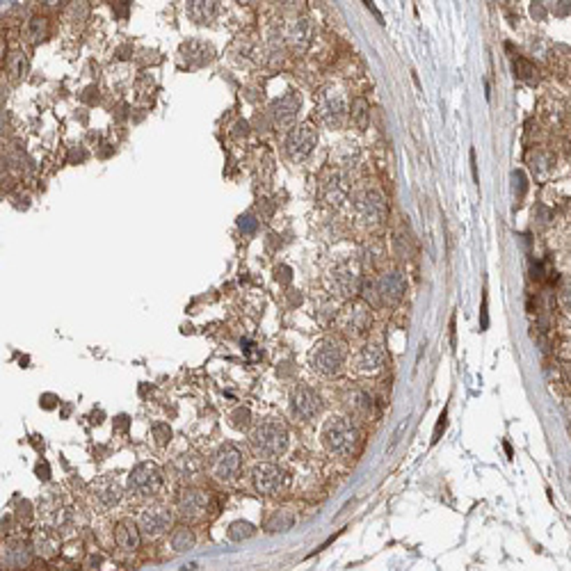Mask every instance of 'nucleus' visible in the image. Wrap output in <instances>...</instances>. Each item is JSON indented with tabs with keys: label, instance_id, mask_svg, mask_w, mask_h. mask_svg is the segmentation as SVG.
Listing matches in <instances>:
<instances>
[{
	"label": "nucleus",
	"instance_id": "dca6fc26",
	"mask_svg": "<svg viewBox=\"0 0 571 571\" xmlns=\"http://www.w3.org/2000/svg\"><path fill=\"white\" fill-rule=\"evenodd\" d=\"M320 197L324 203L339 208L343 206V201L350 197V183H348V174L341 167H332L327 174L322 176L320 181Z\"/></svg>",
	"mask_w": 571,
	"mask_h": 571
},
{
	"label": "nucleus",
	"instance_id": "72a5a7b5",
	"mask_svg": "<svg viewBox=\"0 0 571 571\" xmlns=\"http://www.w3.org/2000/svg\"><path fill=\"white\" fill-rule=\"evenodd\" d=\"M514 71H516V78L526 80V83H530V85L537 83V69L530 64L528 60H524V57L514 60Z\"/></svg>",
	"mask_w": 571,
	"mask_h": 571
},
{
	"label": "nucleus",
	"instance_id": "37998d69",
	"mask_svg": "<svg viewBox=\"0 0 571 571\" xmlns=\"http://www.w3.org/2000/svg\"><path fill=\"white\" fill-rule=\"evenodd\" d=\"M37 473H39V477H44V480H48V477H50V475H48V464H46V462H39V464H37Z\"/></svg>",
	"mask_w": 571,
	"mask_h": 571
},
{
	"label": "nucleus",
	"instance_id": "2eb2a0df",
	"mask_svg": "<svg viewBox=\"0 0 571 571\" xmlns=\"http://www.w3.org/2000/svg\"><path fill=\"white\" fill-rule=\"evenodd\" d=\"M279 37L293 53H304L313 42V23L307 16H295L279 28Z\"/></svg>",
	"mask_w": 571,
	"mask_h": 571
},
{
	"label": "nucleus",
	"instance_id": "9b49d317",
	"mask_svg": "<svg viewBox=\"0 0 571 571\" xmlns=\"http://www.w3.org/2000/svg\"><path fill=\"white\" fill-rule=\"evenodd\" d=\"M315 145H318V128L311 121H304V124L293 126L286 137V154L293 162H302L313 154Z\"/></svg>",
	"mask_w": 571,
	"mask_h": 571
},
{
	"label": "nucleus",
	"instance_id": "ddd939ff",
	"mask_svg": "<svg viewBox=\"0 0 571 571\" xmlns=\"http://www.w3.org/2000/svg\"><path fill=\"white\" fill-rule=\"evenodd\" d=\"M140 530L145 533L147 537L156 539L160 535H165L167 530L174 524V512H171L169 505H162V503H151L147 507H142L140 512Z\"/></svg>",
	"mask_w": 571,
	"mask_h": 571
},
{
	"label": "nucleus",
	"instance_id": "f704fd0d",
	"mask_svg": "<svg viewBox=\"0 0 571 571\" xmlns=\"http://www.w3.org/2000/svg\"><path fill=\"white\" fill-rule=\"evenodd\" d=\"M293 524H295V514H290V512H277L268 521V530H272V533H283V530L293 528Z\"/></svg>",
	"mask_w": 571,
	"mask_h": 571
},
{
	"label": "nucleus",
	"instance_id": "20e7f679",
	"mask_svg": "<svg viewBox=\"0 0 571 571\" xmlns=\"http://www.w3.org/2000/svg\"><path fill=\"white\" fill-rule=\"evenodd\" d=\"M363 293L373 307H395L407 293V277L400 270H386L375 279L363 281Z\"/></svg>",
	"mask_w": 571,
	"mask_h": 571
},
{
	"label": "nucleus",
	"instance_id": "cd10ccee",
	"mask_svg": "<svg viewBox=\"0 0 571 571\" xmlns=\"http://www.w3.org/2000/svg\"><path fill=\"white\" fill-rule=\"evenodd\" d=\"M23 33L28 37V42L30 44H39V42H44V39L48 37V18L46 16H30L28 21H26V28H23Z\"/></svg>",
	"mask_w": 571,
	"mask_h": 571
},
{
	"label": "nucleus",
	"instance_id": "a878e982",
	"mask_svg": "<svg viewBox=\"0 0 571 571\" xmlns=\"http://www.w3.org/2000/svg\"><path fill=\"white\" fill-rule=\"evenodd\" d=\"M188 16L195 23H208L210 18H215L220 9V0H188L186 3Z\"/></svg>",
	"mask_w": 571,
	"mask_h": 571
},
{
	"label": "nucleus",
	"instance_id": "f03ea898",
	"mask_svg": "<svg viewBox=\"0 0 571 571\" xmlns=\"http://www.w3.org/2000/svg\"><path fill=\"white\" fill-rule=\"evenodd\" d=\"M348 361V345L339 336H322L309 352L311 368L320 377H336Z\"/></svg>",
	"mask_w": 571,
	"mask_h": 571
},
{
	"label": "nucleus",
	"instance_id": "4468645a",
	"mask_svg": "<svg viewBox=\"0 0 571 571\" xmlns=\"http://www.w3.org/2000/svg\"><path fill=\"white\" fill-rule=\"evenodd\" d=\"M320 412H322V397L313 386L298 384L290 391V414L298 421H313Z\"/></svg>",
	"mask_w": 571,
	"mask_h": 571
},
{
	"label": "nucleus",
	"instance_id": "e433bc0d",
	"mask_svg": "<svg viewBox=\"0 0 571 571\" xmlns=\"http://www.w3.org/2000/svg\"><path fill=\"white\" fill-rule=\"evenodd\" d=\"M231 418H233V425L236 427H247L249 425V409L247 407H238L236 414H233Z\"/></svg>",
	"mask_w": 571,
	"mask_h": 571
},
{
	"label": "nucleus",
	"instance_id": "58836bf2",
	"mask_svg": "<svg viewBox=\"0 0 571 571\" xmlns=\"http://www.w3.org/2000/svg\"><path fill=\"white\" fill-rule=\"evenodd\" d=\"M446 423H448V412L443 409L441 412V416H439V423H436V427H434V434H432V443H436L441 439V432L446 430Z\"/></svg>",
	"mask_w": 571,
	"mask_h": 571
},
{
	"label": "nucleus",
	"instance_id": "c9c22d12",
	"mask_svg": "<svg viewBox=\"0 0 571 571\" xmlns=\"http://www.w3.org/2000/svg\"><path fill=\"white\" fill-rule=\"evenodd\" d=\"M366 115H368V106H366V101L359 98V101H354L352 103V112H350V117L356 126H366Z\"/></svg>",
	"mask_w": 571,
	"mask_h": 571
},
{
	"label": "nucleus",
	"instance_id": "aec40b11",
	"mask_svg": "<svg viewBox=\"0 0 571 571\" xmlns=\"http://www.w3.org/2000/svg\"><path fill=\"white\" fill-rule=\"evenodd\" d=\"M91 494L98 501L101 507H112L121 501V496H124V482H121L119 475H103L98 477V480L91 482Z\"/></svg>",
	"mask_w": 571,
	"mask_h": 571
},
{
	"label": "nucleus",
	"instance_id": "5701e85b",
	"mask_svg": "<svg viewBox=\"0 0 571 571\" xmlns=\"http://www.w3.org/2000/svg\"><path fill=\"white\" fill-rule=\"evenodd\" d=\"M30 560H33V548H30L21 539H12V542L5 544L3 550V567L7 569H21L28 567Z\"/></svg>",
	"mask_w": 571,
	"mask_h": 571
},
{
	"label": "nucleus",
	"instance_id": "412c9836",
	"mask_svg": "<svg viewBox=\"0 0 571 571\" xmlns=\"http://www.w3.org/2000/svg\"><path fill=\"white\" fill-rule=\"evenodd\" d=\"M203 460L197 453H183L171 462V471L181 482H197L203 475Z\"/></svg>",
	"mask_w": 571,
	"mask_h": 571
},
{
	"label": "nucleus",
	"instance_id": "f8f14e48",
	"mask_svg": "<svg viewBox=\"0 0 571 571\" xmlns=\"http://www.w3.org/2000/svg\"><path fill=\"white\" fill-rule=\"evenodd\" d=\"M251 482L254 489L263 496H277L288 487V473L281 466L272 462H261L251 468Z\"/></svg>",
	"mask_w": 571,
	"mask_h": 571
},
{
	"label": "nucleus",
	"instance_id": "a211bd4d",
	"mask_svg": "<svg viewBox=\"0 0 571 571\" xmlns=\"http://www.w3.org/2000/svg\"><path fill=\"white\" fill-rule=\"evenodd\" d=\"M386 361V352L380 343H366L352 356V368L359 375H377L384 368Z\"/></svg>",
	"mask_w": 571,
	"mask_h": 571
},
{
	"label": "nucleus",
	"instance_id": "f3484780",
	"mask_svg": "<svg viewBox=\"0 0 571 571\" xmlns=\"http://www.w3.org/2000/svg\"><path fill=\"white\" fill-rule=\"evenodd\" d=\"M300 110H302V96H300V91L288 89L283 96L272 101L270 117H272L274 126H277V128H293L295 121H298Z\"/></svg>",
	"mask_w": 571,
	"mask_h": 571
},
{
	"label": "nucleus",
	"instance_id": "7ed1b4c3",
	"mask_svg": "<svg viewBox=\"0 0 571 571\" xmlns=\"http://www.w3.org/2000/svg\"><path fill=\"white\" fill-rule=\"evenodd\" d=\"M249 443L254 453L261 457H279L288 448V427H286L279 418H265V421L254 425L249 432Z\"/></svg>",
	"mask_w": 571,
	"mask_h": 571
},
{
	"label": "nucleus",
	"instance_id": "a19ab883",
	"mask_svg": "<svg viewBox=\"0 0 571 571\" xmlns=\"http://www.w3.org/2000/svg\"><path fill=\"white\" fill-rule=\"evenodd\" d=\"M562 304L571 311V279H567L562 286Z\"/></svg>",
	"mask_w": 571,
	"mask_h": 571
},
{
	"label": "nucleus",
	"instance_id": "6e6552de",
	"mask_svg": "<svg viewBox=\"0 0 571 571\" xmlns=\"http://www.w3.org/2000/svg\"><path fill=\"white\" fill-rule=\"evenodd\" d=\"M373 315L371 307L366 302H348L345 307L336 315V327L341 329L343 336H350V339H359L366 332L371 329Z\"/></svg>",
	"mask_w": 571,
	"mask_h": 571
},
{
	"label": "nucleus",
	"instance_id": "f257e3e1",
	"mask_svg": "<svg viewBox=\"0 0 571 571\" xmlns=\"http://www.w3.org/2000/svg\"><path fill=\"white\" fill-rule=\"evenodd\" d=\"M320 441L334 457H354L361 446V432L352 416H329L320 430Z\"/></svg>",
	"mask_w": 571,
	"mask_h": 571
},
{
	"label": "nucleus",
	"instance_id": "a18cd8bd",
	"mask_svg": "<svg viewBox=\"0 0 571 571\" xmlns=\"http://www.w3.org/2000/svg\"><path fill=\"white\" fill-rule=\"evenodd\" d=\"M363 5H366V7H368V9H371V12H373V14H375V16H377V18H380V21H382V14H380V9H377V7L373 5V0H363Z\"/></svg>",
	"mask_w": 571,
	"mask_h": 571
},
{
	"label": "nucleus",
	"instance_id": "49530a36",
	"mask_svg": "<svg viewBox=\"0 0 571 571\" xmlns=\"http://www.w3.org/2000/svg\"><path fill=\"white\" fill-rule=\"evenodd\" d=\"M471 169H473V181L477 183V165H475V151L471 149Z\"/></svg>",
	"mask_w": 571,
	"mask_h": 571
},
{
	"label": "nucleus",
	"instance_id": "c756f323",
	"mask_svg": "<svg viewBox=\"0 0 571 571\" xmlns=\"http://www.w3.org/2000/svg\"><path fill=\"white\" fill-rule=\"evenodd\" d=\"M89 16V3L87 0H69L64 9V18L74 26H83L85 18Z\"/></svg>",
	"mask_w": 571,
	"mask_h": 571
},
{
	"label": "nucleus",
	"instance_id": "7c9ffc66",
	"mask_svg": "<svg viewBox=\"0 0 571 571\" xmlns=\"http://www.w3.org/2000/svg\"><path fill=\"white\" fill-rule=\"evenodd\" d=\"M195 544H197V537L190 528H176L174 533H171V548H174L176 553H186V550L195 548Z\"/></svg>",
	"mask_w": 571,
	"mask_h": 571
},
{
	"label": "nucleus",
	"instance_id": "1a4fd4ad",
	"mask_svg": "<svg viewBox=\"0 0 571 571\" xmlns=\"http://www.w3.org/2000/svg\"><path fill=\"white\" fill-rule=\"evenodd\" d=\"M240 471H242V453L231 443L220 446L210 460V475L222 485H231L238 480Z\"/></svg>",
	"mask_w": 571,
	"mask_h": 571
},
{
	"label": "nucleus",
	"instance_id": "39448f33",
	"mask_svg": "<svg viewBox=\"0 0 571 571\" xmlns=\"http://www.w3.org/2000/svg\"><path fill=\"white\" fill-rule=\"evenodd\" d=\"M352 208L356 222L366 229L380 227L386 217V199L380 190L371 186H363L352 192Z\"/></svg>",
	"mask_w": 571,
	"mask_h": 571
},
{
	"label": "nucleus",
	"instance_id": "09e8293b",
	"mask_svg": "<svg viewBox=\"0 0 571 571\" xmlns=\"http://www.w3.org/2000/svg\"><path fill=\"white\" fill-rule=\"evenodd\" d=\"M236 3H242V5H249V3H254V0H236Z\"/></svg>",
	"mask_w": 571,
	"mask_h": 571
},
{
	"label": "nucleus",
	"instance_id": "4be33fe9",
	"mask_svg": "<svg viewBox=\"0 0 571 571\" xmlns=\"http://www.w3.org/2000/svg\"><path fill=\"white\" fill-rule=\"evenodd\" d=\"M140 535H142L140 524H135L132 519H121L115 526V542L119 544L121 550H126V553H132V550L140 548V542H142Z\"/></svg>",
	"mask_w": 571,
	"mask_h": 571
},
{
	"label": "nucleus",
	"instance_id": "4c0bfd02",
	"mask_svg": "<svg viewBox=\"0 0 571 571\" xmlns=\"http://www.w3.org/2000/svg\"><path fill=\"white\" fill-rule=\"evenodd\" d=\"M154 436H156V443L158 446H165L171 439V430H169L167 425H156L154 427Z\"/></svg>",
	"mask_w": 571,
	"mask_h": 571
},
{
	"label": "nucleus",
	"instance_id": "473e14b6",
	"mask_svg": "<svg viewBox=\"0 0 571 571\" xmlns=\"http://www.w3.org/2000/svg\"><path fill=\"white\" fill-rule=\"evenodd\" d=\"M254 533H256V528H254L249 521H233L229 526V539H233V542L249 539V537H254Z\"/></svg>",
	"mask_w": 571,
	"mask_h": 571
},
{
	"label": "nucleus",
	"instance_id": "c03bdc74",
	"mask_svg": "<svg viewBox=\"0 0 571 571\" xmlns=\"http://www.w3.org/2000/svg\"><path fill=\"white\" fill-rule=\"evenodd\" d=\"M487 324H489V318H487V295H485V300H482V322H480V327L487 329Z\"/></svg>",
	"mask_w": 571,
	"mask_h": 571
},
{
	"label": "nucleus",
	"instance_id": "79ce46f5",
	"mask_svg": "<svg viewBox=\"0 0 571 571\" xmlns=\"http://www.w3.org/2000/svg\"><path fill=\"white\" fill-rule=\"evenodd\" d=\"M115 12L121 18H126L128 16V0H115Z\"/></svg>",
	"mask_w": 571,
	"mask_h": 571
},
{
	"label": "nucleus",
	"instance_id": "393cba45",
	"mask_svg": "<svg viewBox=\"0 0 571 571\" xmlns=\"http://www.w3.org/2000/svg\"><path fill=\"white\" fill-rule=\"evenodd\" d=\"M528 165L530 171H533L535 181H546L550 174H553V156L544 149H535L528 154Z\"/></svg>",
	"mask_w": 571,
	"mask_h": 571
},
{
	"label": "nucleus",
	"instance_id": "2f4dec72",
	"mask_svg": "<svg viewBox=\"0 0 571 571\" xmlns=\"http://www.w3.org/2000/svg\"><path fill=\"white\" fill-rule=\"evenodd\" d=\"M26 71H28L26 53H21V50H14V53L7 57V74H9V78H12L14 83H18V80L26 76Z\"/></svg>",
	"mask_w": 571,
	"mask_h": 571
},
{
	"label": "nucleus",
	"instance_id": "de8ad7c7",
	"mask_svg": "<svg viewBox=\"0 0 571 571\" xmlns=\"http://www.w3.org/2000/svg\"><path fill=\"white\" fill-rule=\"evenodd\" d=\"M44 5H48V7H60L62 5V0H42Z\"/></svg>",
	"mask_w": 571,
	"mask_h": 571
},
{
	"label": "nucleus",
	"instance_id": "ea45409f",
	"mask_svg": "<svg viewBox=\"0 0 571 571\" xmlns=\"http://www.w3.org/2000/svg\"><path fill=\"white\" fill-rule=\"evenodd\" d=\"M18 512H16V516L18 519H23V524H28L30 521V503L28 501H23V503H18Z\"/></svg>",
	"mask_w": 571,
	"mask_h": 571
},
{
	"label": "nucleus",
	"instance_id": "b1692460",
	"mask_svg": "<svg viewBox=\"0 0 571 571\" xmlns=\"http://www.w3.org/2000/svg\"><path fill=\"white\" fill-rule=\"evenodd\" d=\"M343 405L352 418H368L373 414V397L366 391H348L343 397Z\"/></svg>",
	"mask_w": 571,
	"mask_h": 571
},
{
	"label": "nucleus",
	"instance_id": "c85d7f7f",
	"mask_svg": "<svg viewBox=\"0 0 571 571\" xmlns=\"http://www.w3.org/2000/svg\"><path fill=\"white\" fill-rule=\"evenodd\" d=\"M183 57H186L190 64H206L213 60V48L203 42H190L183 46Z\"/></svg>",
	"mask_w": 571,
	"mask_h": 571
},
{
	"label": "nucleus",
	"instance_id": "423d86ee",
	"mask_svg": "<svg viewBox=\"0 0 571 571\" xmlns=\"http://www.w3.org/2000/svg\"><path fill=\"white\" fill-rule=\"evenodd\" d=\"M327 286L334 295H339L343 300L354 298L356 293L361 290L363 277H361V268L356 261H339L334 263L329 272H327Z\"/></svg>",
	"mask_w": 571,
	"mask_h": 571
},
{
	"label": "nucleus",
	"instance_id": "0eeeda50",
	"mask_svg": "<svg viewBox=\"0 0 571 571\" xmlns=\"http://www.w3.org/2000/svg\"><path fill=\"white\" fill-rule=\"evenodd\" d=\"M315 115L318 121L327 128H341L348 121V101L345 94L336 87H324L318 94V103H315Z\"/></svg>",
	"mask_w": 571,
	"mask_h": 571
},
{
	"label": "nucleus",
	"instance_id": "bb28decb",
	"mask_svg": "<svg viewBox=\"0 0 571 571\" xmlns=\"http://www.w3.org/2000/svg\"><path fill=\"white\" fill-rule=\"evenodd\" d=\"M33 548L37 555L42 558H53L60 550V539L55 537L53 530H37L33 537Z\"/></svg>",
	"mask_w": 571,
	"mask_h": 571
},
{
	"label": "nucleus",
	"instance_id": "6ab92c4d",
	"mask_svg": "<svg viewBox=\"0 0 571 571\" xmlns=\"http://www.w3.org/2000/svg\"><path fill=\"white\" fill-rule=\"evenodd\" d=\"M208 509V494L203 489L188 487L179 496V516L183 521H199Z\"/></svg>",
	"mask_w": 571,
	"mask_h": 571
},
{
	"label": "nucleus",
	"instance_id": "9d476101",
	"mask_svg": "<svg viewBox=\"0 0 571 571\" xmlns=\"http://www.w3.org/2000/svg\"><path fill=\"white\" fill-rule=\"evenodd\" d=\"M160 487H162V473L158 464L154 462H142L128 473V492L137 498L156 496Z\"/></svg>",
	"mask_w": 571,
	"mask_h": 571
}]
</instances>
